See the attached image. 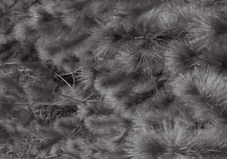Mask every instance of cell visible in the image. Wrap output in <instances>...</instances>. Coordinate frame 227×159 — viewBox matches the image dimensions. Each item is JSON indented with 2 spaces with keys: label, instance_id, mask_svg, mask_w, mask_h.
I'll return each instance as SVG.
<instances>
[{
  "label": "cell",
  "instance_id": "cell-12",
  "mask_svg": "<svg viewBox=\"0 0 227 159\" xmlns=\"http://www.w3.org/2000/svg\"><path fill=\"white\" fill-rule=\"evenodd\" d=\"M77 119L74 118H64L55 124V129L61 133H70L77 127Z\"/></svg>",
  "mask_w": 227,
  "mask_h": 159
},
{
  "label": "cell",
  "instance_id": "cell-9",
  "mask_svg": "<svg viewBox=\"0 0 227 159\" xmlns=\"http://www.w3.org/2000/svg\"><path fill=\"white\" fill-rule=\"evenodd\" d=\"M95 68L90 63H85L81 65L78 70L77 78L79 81V85L83 91H87L93 86L94 81L95 78Z\"/></svg>",
  "mask_w": 227,
  "mask_h": 159
},
{
  "label": "cell",
  "instance_id": "cell-8",
  "mask_svg": "<svg viewBox=\"0 0 227 159\" xmlns=\"http://www.w3.org/2000/svg\"><path fill=\"white\" fill-rule=\"evenodd\" d=\"M83 92L84 91L82 89L80 85H66L60 92L58 101L65 106L77 104V102H81L83 98Z\"/></svg>",
  "mask_w": 227,
  "mask_h": 159
},
{
  "label": "cell",
  "instance_id": "cell-11",
  "mask_svg": "<svg viewBox=\"0 0 227 159\" xmlns=\"http://www.w3.org/2000/svg\"><path fill=\"white\" fill-rule=\"evenodd\" d=\"M113 45L110 41H102L97 47L92 50V57L97 60H103L106 55H108L110 52H112Z\"/></svg>",
  "mask_w": 227,
  "mask_h": 159
},
{
  "label": "cell",
  "instance_id": "cell-10",
  "mask_svg": "<svg viewBox=\"0 0 227 159\" xmlns=\"http://www.w3.org/2000/svg\"><path fill=\"white\" fill-rule=\"evenodd\" d=\"M157 86V80L152 76H146L140 78L137 81L134 82L130 91L131 94L140 95L146 94L152 91Z\"/></svg>",
  "mask_w": 227,
  "mask_h": 159
},
{
  "label": "cell",
  "instance_id": "cell-13",
  "mask_svg": "<svg viewBox=\"0 0 227 159\" xmlns=\"http://www.w3.org/2000/svg\"><path fill=\"white\" fill-rule=\"evenodd\" d=\"M94 44H95V43L89 37L87 40L83 41L80 44L77 45L74 48V50H73V53L78 58L83 57L89 51H91V50H93L94 48Z\"/></svg>",
  "mask_w": 227,
  "mask_h": 159
},
{
  "label": "cell",
  "instance_id": "cell-2",
  "mask_svg": "<svg viewBox=\"0 0 227 159\" xmlns=\"http://www.w3.org/2000/svg\"><path fill=\"white\" fill-rule=\"evenodd\" d=\"M192 93L208 101L225 104L226 76L214 67H197L191 70Z\"/></svg>",
  "mask_w": 227,
  "mask_h": 159
},
{
  "label": "cell",
  "instance_id": "cell-15",
  "mask_svg": "<svg viewBox=\"0 0 227 159\" xmlns=\"http://www.w3.org/2000/svg\"><path fill=\"white\" fill-rule=\"evenodd\" d=\"M61 159V158H60ZM62 159H71V158H62Z\"/></svg>",
  "mask_w": 227,
  "mask_h": 159
},
{
  "label": "cell",
  "instance_id": "cell-14",
  "mask_svg": "<svg viewBox=\"0 0 227 159\" xmlns=\"http://www.w3.org/2000/svg\"><path fill=\"white\" fill-rule=\"evenodd\" d=\"M156 159H223L220 157H207V156H196V155H182L173 154L172 152L163 153L157 157ZM225 159V158H224Z\"/></svg>",
  "mask_w": 227,
  "mask_h": 159
},
{
  "label": "cell",
  "instance_id": "cell-4",
  "mask_svg": "<svg viewBox=\"0 0 227 159\" xmlns=\"http://www.w3.org/2000/svg\"><path fill=\"white\" fill-rule=\"evenodd\" d=\"M85 125L94 134H109L119 129L123 119L115 114H92L85 119Z\"/></svg>",
  "mask_w": 227,
  "mask_h": 159
},
{
  "label": "cell",
  "instance_id": "cell-7",
  "mask_svg": "<svg viewBox=\"0 0 227 159\" xmlns=\"http://www.w3.org/2000/svg\"><path fill=\"white\" fill-rule=\"evenodd\" d=\"M170 92L167 87L160 88L156 91L151 97L143 101L137 107H134L132 109V112L134 116L140 117L148 112L154 111L157 108H162L169 98Z\"/></svg>",
  "mask_w": 227,
  "mask_h": 159
},
{
  "label": "cell",
  "instance_id": "cell-3",
  "mask_svg": "<svg viewBox=\"0 0 227 159\" xmlns=\"http://www.w3.org/2000/svg\"><path fill=\"white\" fill-rule=\"evenodd\" d=\"M192 50L187 42L172 40L164 47L163 67L171 76L191 70L192 61Z\"/></svg>",
  "mask_w": 227,
  "mask_h": 159
},
{
  "label": "cell",
  "instance_id": "cell-6",
  "mask_svg": "<svg viewBox=\"0 0 227 159\" xmlns=\"http://www.w3.org/2000/svg\"><path fill=\"white\" fill-rule=\"evenodd\" d=\"M225 44L221 43V42L218 43L212 47L201 51L199 55L196 58H192L191 66L195 64L197 67H214L216 64L220 63L222 58H225Z\"/></svg>",
  "mask_w": 227,
  "mask_h": 159
},
{
  "label": "cell",
  "instance_id": "cell-1",
  "mask_svg": "<svg viewBox=\"0 0 227 159\" xmlns=\"http://www.w3.org/2000/svg\"><path fill=\"white\" fill-rule=\"evenodd\" d=\"M143 129L156 157L187 145L191 133L185 122L176 119L163 120Z\"/></svg>",
  "mask_w": 227,
  "mask_h": 159
},
{
  "label": "cell",
  "instance_id": "cell-5",
  "mask_svg": "<svg viewBox=\"0 0 227 159\" xmlns=\"http://www.w3.org/2000/svg\"><path fill=\"white\" fill-rule=\"evenodd\" d=\"M165 46L155 45L140 52L139 67L144 72L152 73L163 66V51ZM138 67V68H139Z\"/></svg>",
  "mask_w": 227,
  "mask_h": 159
}]
</instances>
